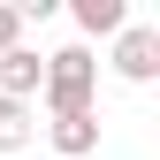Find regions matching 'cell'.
<instances>
[{
  "label": "cell",
  "mask_w": 160,
  "mask_h": 160,
  "mask_svg": "<svg viewBox=\"0 0 160 160\" xmlns=\"http://www.w3.org/2000/svg\"><path fill=\"white\" fill-rule=\"evenodd\" d=\"M92 92H99V61H92V46H61V53H46V76H38L46 114H92Z\"/></svg>",
  "instance_id": "obj_1"
},
{
  "label": "cell",
  "mask_w": 160,
  "mask_h": 160,
  "mask_svg": "<svg viewBox=\"0 0 160 160\" xmlns=\"http://www.w3.org/2000/svg\"><path fill=\"white\" fill-rule=\"evenodd\" d=\"M114 76L122 84H152L160 76V31L152 23H122L114 31Z\"/></svg>",
  "instance_id": "obj_2"
},
{
  "label": "cell",
  "mask_w": 160,
  "mask_h": 160,
  "mask_svg": "<svg viewBox=\"0 0 160 160\" xmlns=\"http://www.w3.org/2000/svg\"><path fill=\"white\" fill-rule=\"evenodd\" d=\"M53 137V160H92L99 152V107L92 114H53V122H38Z\"/></svg>",
  "instance_id": "obj_3"
},
{
  "label": "cell",
  "mask_w": 160,
  "mask_h": 160,
  "mask_svg": "<svg viewBox=\"0 0 160 160\" xmlns=\"http://www.w3.org/2000/svg\"><path fill=\"white\" fill-rule=\"evenodd\" d=\"M38 76H46V53H38V46H8V53H0V99H23V107H31V99H38Z\"/></svg>",
  "instance_id": "obj_4"
},
{
  "label": "cell",
  "mask_w": 160,
  "mask_h": 160,
  "mask_svg": "<svg viewBox=\"0 0 160 160\" xmlns=\"http://www.w3.org/2000/svg\"><path fill=\"white\" fill-rule=\"evenodd\" d=\"M69 15H76L84 38H114V31L130 23V0H69Z\"/></svg>",
  "instance_id": "obj_5"
},
{
  "label": "cell",
  "mask_w": 160,
  "mask_h": 160,
  "mask_svg": "<svg viewBox=\"0 0 160 160\" xmlns=\"http://www.w3.org/2000/svg\"><path fill=\"white\" fill-rule=\"evenodd\" d=\"M38 137V107H23V99H0V152H23Z\"/></svg>",
  "instance_id": "obj_6"
},
{
  "label": "cell",
  "mask_w": 160,
  "mask_h": 160,
  "mask_svg": "<svg viewBox=\"0 0 160 160\" xmlns=\"http://www.w3.org/2000/svg\"><path fill=\"white\" fill-rule=\"evenodd\" d=\"M23 23H31V15L15 8V0H0V53H8V46H23Z\"/></svg>",
  "instance_id": "obj_7"
}]
</instances>
